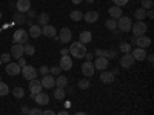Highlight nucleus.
<instances>
[{
  "label": "nucleus",
  "mask_w": 154,
  "mask_h": 115,
  "mask_svg": "<svg viewBox=\"0 0 154 115\" xmlns=\"http://www.w3.org/2000/svg\"><path fill=\"white\" fill-rule=\"evenodd\" d=\"M26 14H28V17H29V19H32V17L35 16V9H28Z\"/></svg>",
  "instance_id": "a18cd8bd"
},
{
  "label": "nucleus",
  "mask_w": 154,
  "mask_h": 115,
  "mask_svg": "<svg viewBox=\"0 0 154 115\" xmlns=\"http://www.w3.org/2000/svg\"><path fill=\"white\" fill-rule=\"evenodd\" d=\"M60 71H62V69H60L59 66H53V68H49V72L53 74V75H60Z\"/></svg>",
  "instance_id": "a19ab883"
},
{
  "label": "nucleus",
  "mask_w": 154,
  "mask_h": 115,
  "mask_svg": "<svg viewBox=\"0 0 154 115\" xmlns=\"http://www.w3.org/2000/svg\"><path fill=\"white\" fill-rule=\"evenodd\" d=\"M85 58H86V61H91V60H93V54H91V52H86V54H85Z\"/></svg>",
  "instance_id": "09e8293b"
},
{
  "label": "nucleus",
  "mask_w": 154,
  "mask_h": 115,
  "mask_svg": "<svg viewBox=\"0 0 154 115\" xmlns=\"http://www.w3.org/2000/svg\"><path fill=\"white\" fill-rule=\"evenodd\" d=\"M59 68H60L62 71H71V68H72V60H71V57H69V55H62L60 63H59Z\"/></svg>",
  "instance_id": "1a4fd4ad"
},
{
  "label": "nucleus",
  "mask_w": 154,
  "mask_h": 115,
  "mask_svg": "<svg viewBox=\"0 0 154 115\" xmlns=\"http://www.w3.org/2000/svg\"><path fill=\"white\" fill-rule=\"evenodd\" d=\"M42 115H56V112L54 111H45Z\"/></svg>",
  "instance_id": "8fccbe9b"
},
{
  "label": "nucleus",
  "mask_w": 154,
  "mask_h": 115,
  "mask_svg": "<svg viewBox=\"0 0 154 115\" xmlns=\"http://www.w3.org/2000/svg\"><path fill=\"white\" fill-rule=\"evenodd\" d=\"M77 86H79L80 89H88V87H89V81H88V80H80Z\"/></svg>",
  "instance_id": "ea45409f"
},
{
  "label": "nucleus",
  "mask_w": 154,
  "mask_h": 115,
  "mask_svg": "<svg viewBox=\"0 0 154 115\" xmlns=\"http://www.w3.org/2000/svg\"><path fill=\"white\" fill-rule=\"evenodd\" d=\"M0 65H2V60H0Z\"/></svg>",
  "instance_id": "680f3d73"
},
{
  "label": "nucleus",
  "mask_w": 154,
  "mask_h": 115,
  "mask_svg": "<svg viewBox=\"0 0 154 115\" xmlns=\"http://www.w3.org/2000/svg\"><path fill=\"white\" fill-rule=\"evenodd\" d=\"M0 81H2V77H0Z\"/></svg>",
  "instance_id": "052dcab7"
},
{
  "label": "nucleus",
  "mask_w": 154,
  "mask_h": 115,
  "mask_svg": "<svg viewBox=\"0 0 154 115\" xmlns=\"http://www.w3.org/2000/svg\"><path fill=\"white\" fill-rule=\"evenodd\" d=\"M111 74H112V75L116 77V75H117V74H119V69H117V68H116V69H112V72H111Z\"/></svg>",
  "instance_id": "5fc2aeb1"
},
{
  "label": "nucleus",
  "mask_w": 154,
  "mask_h": 115,
  "mask_svg": "<svg viewBox=\"0 0 154 115\" xmlns=\"http://www.w3.org/2000/svg\"><path fill=\"white\" fill-rule=\"evenodd\" d=\"M28 112H29V108L28 106H23L22 108V114H28Z\"/></svg>",
  "instance_id": "3c124183"
},
{
  "label": "nucleus",
  "mask_w": 154,
  "mask_h": 115,
  "mask_svg": "<svg viewBox=\"0 0 154 115\" xmlns=\"http://www.w3.org/2000/svg\"><path fill=\"white\" fill-rule=\"evenodd\" d=\"M105 26H106L108 29H111V31L117 29V20H116V19H109V20H106Z\"/></svg>",
  "instance_id": "72a5a7b5"
},
{
  "label": "nucleus",
  "mask_w": 154,
  "mask_h": 115,
  "mask_svg": "<svg viewBox=\"0 0 154 115\" xmlns=\"http://www.w3.org/2000/svg\"><path fill=\"white\" fill-rule=\"evenodd\" d=\"M56 34H57L56 28H54V26H51V25H45V26H42V35L49 37V38H54Z\"/></svg>",
  "instance_id": "412c9836"
},
{
  "label": "nucleus",
  "mask_w": 154,
  "mask_h": 115,
  "mask_svg": "<svg viewBox=\"0 0 154 115\" xmlns=\"http://www.w3.org/2000/svg\"><path fill=\"white\" fill-rule=\"evenodd\" d=\"M71 38H72V32L69 28H62L60 32H59V40L62 43H69L71 42Z\"/></svg>",
  "instance_id": "0eeeda50"
},
{
  "label": "nucleus",
  "mask_w": 154,
  "mask_h": 115,
  "mask_svg": "<svg viewBox=\"0 0 154 115\" xmlns=\"http://www.w3.org/2000/svg\"><path fill=\"white\" fill-rule=\"evenodd\" d=\"M108 63H109L108 58H105V57H97L93 65H94V69H97V71H106V69H108Z\"/></svg>",
  "instance_id": "9d476101"
},
{
  "label": "nucleus",
  "mask_w": 154,
  "mask_h": 115,
  "mask_svg": "<svg viewBox=\"0 0 154 115\" xmlns=\"http://www.w3.org/2000/svg\"><path fill=\"white\" fill-rule=\"evenodd\" d=\"M75 115H86V114H85V112H77Z\"/></svg>",
  "instance_id": "4d7b16f0"
},
{
  "label": "nucleus",
  "mask_w": 154,
  "mask_h": 115,
  "mask_svg": "<svg viewBox=\"0 0 154 115\" xmlns=\"http://www.w3.org/2000/svg\"><path fill=\"white\" fill-rule=\"evenodd\" d=\"M91 40H93V34L89 32V31H82L80 32V35H79V42L80 43L86 45V43H89Z\"/></svg>",
  "instance_id": "b1692460"
},
{
  "label": "nucleus",
  "mask_w": 154,
  "mask_h": 115,
  "mask_svg": "<svg viewBox=\"0 0 154 115\" xmlns=\"http://www.w3.org/2000/svg\"><path fill=\"white\" fill-rule=\"evenodd\" d=\"M145 17H146V9H143V8H137V9L134 11V19H136L137 22H143Z\"/></svg>",
  "instance_id": "a878e982"
},
{
  "label": "nucleus",
  "mask_w": 154,
  "mask_h": 115,
  "mask_svg": "<svg viewBox=\"0 0 154 115\" xmlns=\"http://www.w3.org/2000/svg\"><path fill=\"white\" fill-rule=\"evenodd\" d=\"M68 52H69L68 48H62V49H60V54H62V55H68Z\"/></svg>",
  "instance_id": "49530a36"
},
{
  "label": "nucleus",
  "mask_w": 154,
  "mask_h": 115,
  "mask_svg": "<svg viewBox=\"0 0 154 115\" xmlns=\"http://www.w3.org/2000/svg\"><path fill=\"white\" fill-rule=\"evenodd\" d=\"M109 16H111V19H120L122 17V9H120V6H111L109 8Z\"/></svg>",
  "instance_id": "393cba45"
},
{
  "label": "nucleus",
  "mask_w": 154,
  "mask_h": 115,
  "mask_svg": "<svg viewBox=\"0 0 154 115\" xmlns=\"http://www.w3.org/2000/svg\"><path fill=\"white\" fill-rule=\"evenodd\" d=\"M114 80H116V77H114L109 71H102V74H100V81H102V83L111 84V83H114Z\"/></svg>",
  "instance_id": "a211bd4d"
},
{
  "label": "nucleus",
  "mask_w": 154,
  "mask_h": 115,
  "mask_svg": "<svg viewBox=\"0 0 154 115\" xmlns=\"http://www.w3.org/2000/svg\"><path fill=\"white\" fill-rule=\"evenodd\" d=\"M32 100H35V103H37L38 106H46V105L49 103V95H46V94L40 92V94H37Z\"/></svg>",
  "instance_id": "aec40b11"
},
{
  "label": "nucleus",
  "mask_w": 154,
  "mask_h": 115,
  "mask_svg": "<svg viewBox=\"0 0 154 115\" xmlns=\"http://www.w3.org/2000/svg\"><path fill=\"white\" fill-rule=\"evenodd\" d=\"M8 94H9V87H8V84L0 81V97H5V95H8Z\"/></svg>",
  "instance_id": "f704fd0d"
},
{
  "label": "nucleus",
  "mask_w": 154,
  "mask_h": 115,
  "mask_svg": "<svg viewBox=\"0 0 154 115\" xmlns=\"http://www.w3.org/2000/svg\"><path fill=\"white\" fill-rule=\"evenodd\" d=\"M96 55H97V57H105V58H116V57H117V52H116V51L96 49Z\"/></svg>",
  "instance_id": "4be33fe9"
},
{
  "label": "nucleus",
  "mask_w": 154,
  "mask_h": 115,
  "mask_svg": "<svg viewBox=\"0 0 154 115\" xmlns=\"http://www.w3.org/2000/svg\"><path fill=\"white\" fill-rule=\"evenodd\" d=\"M112 2H114L116 6H125L128 2H130V0H112Z\"/></svg>",
  "instance_id": "79ce46f5"
},
{
  "label": "nucleus",
  "mask_w": 154,
  "mask_h": 115,
  "mask_svg": "<svg viewBox=\"0 0 154 115\" xmlns=\"http://www.w3.org/2000/svg\"><path fill=\"white\" fill-rule=\"evenodd\" d=\"M20 71H22V68L17 65V63H8L6 65V74L8 75H11V77H14V75H19L20 74Z\"/></svg>",
  "instance_id": "f3484780"
},
{
  "label": "nucleus",
  "mask_w": 154,
  "mask_h": 115,
  "mask_svg": "<svg viewBox=\"0 0 154 115\" xmlns=\"http://www.w3.org/2000/svg\"><path fill=\"white\" fill-rule=\"evenodd\" d=\"M120 52H123V54L131 52V45H130V43H126V42L120 43Z\"/></svg>",
  "instance_id": "c9c22d12"
},
{
  "label": "nucleus",
  "mask_w": 154,
  "mask_h": 115,
  "mask_svg": "<svg viewBox=\"0 0 154 115\" xmlns=\"http://www.w3.org/2000/svg\"><path fill=\"white\" fill-rule=\"evenodd\" d=\"M131 55L134 57L136 61H145V58H146V51L142 49V48H134L133 52H131Z\"/></svg>",
  "instance_id": "ddd939ff"
},
{
  "label": "nucleus",
  "mask_w": 154,
  "mask_h": 115,
  "mask_svg": "<svg viewBox=\"0 0 154 115\" xmlns=\"http://www.w3.org/2000/svg\"><path fill=\"white\" fill-rule=\"evenodd\" d=\"M131 26H133V22L130 17H125L122 16L120 19H117V29L122 31V32H130L131 31Z\"/></svg>",
  "instance_id": "f03ea898"
},
{
  "label": "nucleus",
  "mask_w": 154,
  "mask_h": 115,
  "mask_svg": "<svg viewBox=\"0 0 154 115\" xmlns=\"http://www.w3.org/2000/svg\"><path fill=\"white\" fill-rule=\"evenodd\" d=\"M86 2H88V3H93V2H94V0H86Z\"/></svg>",
  "instance_id": "13d9d810"
},
{
  "label": "nucleus",
  "mask_w": 154,
  "mask_h": 115,
  "mask_svg": "<svg viewBox=\"0 0 154 115\" xmlns=\"http://www.w3.org/2000/svg\"><path fill=\"white\" fill-rule=\"evenodd\" d=\"M48 22H49L48 12H40V14H38V25H40V26H45V25H48Z\"/></svg>",
  "instance_id": "c85d7f7f"
},
{
  "label": "nucleus",
  "mask_w": 154,
  "mask_h": 115,
  "mask_svg": "<svg viewBox=\"0 0 154 115\" xmlns=\"http://www.w3.org/2000/svg\"><path fill=\"white\" fill-rule=\"evenodd\" d=\"M0 19H2V12H0Z\"/></svg>",
  "instance_id": "bf43d9fd"
},
{
  "label": "nucleus",
  "mask_w": 154,
  "mask_h": 115,
  "mask_svg": "<svg viewBox=\"0 0 154 115\" xmlns=\"http://www.w3.org/2000/svg\"><path fill=\"white\" fill-rule=\"evenodd\" d=\"M83 20L86 23H96L99 20V12L97 11H88L83 14Z\"/></svg>",
  "instance_id": "6ab92c4d"
},
{
  "label": "nucleus",
  "mask_w": 154,
  "mask_h": 115,
  "mask_svg": "<svg viewBox=\"0 0 154 115\" xmlns=\"http://www.w3.org/2000/svg\"><path fill=\"white\" fill-rule=\"evenodd\" d=\"M42 83L38 81L37 78H34V80H31V83H29V92H31V98H34L37 94H40L42 92Z\"/></svg>",
  "instance_id": "423d86ee"
},
{
  "label": "nucleus",
  "mask_w": 154,
  "mask_h": 115,
  "mask_svg": "<svg viewBox=\"0 0 154 115\" xmlns=\"http://www.w3.org/2000/svg\"><path fill=\"white\" fill-rule=\"evenodd\" d=\"M65 97H66V94H65V89H60V87H57L56 91H54V98H56L57 101L65 100Z\"/></svg>",
  "instance_id": "c756f323"
},
{
  "label": "nucleus",
  "mask_w": 154,
  "mask_h": 115,
  "mask_svg": "<svg viewBox=\"0 0 154 115\" xmlns=\"http://www.w3.org/2000/svg\"><path fill=\"white\" fill-rule=\"evenodd\" d=\"M23 54H26V55H34V54H35V48H34L32 45L25 43V45H23Z\"/></svg>",
  "instance_id": "7c9ffc66"
},
{
  "label": "nucleus",
  "mask_w": 154,
  "mask_h": 115,
  "mask_svg": "<svg viewBox=\"0 0 154 115\" xmlns=\"http://www.w3.org/2000/svg\"><path fill=\"white\" fill-rule=\"evenodd\" d=\"M146 17L152 20V17H154V12H152V9H148V11H146Z\"/></svg>",
  "instance_id": "de8ad7c7"
},
{
  "label": "nucleus",
  "mask_w": 154,
  "mask_h": 115,
  "mask_svg": "<svg viewBox=\"0 0 154 115\" xmlns=\"http://www.w3.org/2000/svg\"><path fill=\"white\" fill-rule=\"evenodd\" d=\"M43 112L38 109V108H31L29 109V112H28V115H42Z\"/></svg>",
  "instance_id": "58836bf2"
},
{
  "label": "nucleus",
  "mask_w": 154,
  "mask_h": 115,
  "mask_svg": "<svg viewBox=\"0 0 154 115\" xmlns=\"http://www.w3.org/2000/svg\"><path fill=\"white\" fill-rule=\"evenodd\" d=\"M16 9L20 12V14H25V12H28V9H31V2L29 0H17Z\"/></svg>",
  "instance_id": "9b49d317"
},
{
  "label": "nucleus",
  "mask_w": 154,
  "mask_h": 115,
  "mask_svg": "<svg viewBox=\"0 0 154 115\" xmlns=\"http://www.w3.org/2000/svg\"><path fill=\"white\" fill-rule=\"evenodd\" d=\"M29 38V34L25 31V29H17L14 34H12V42L14 43H20V45H25Z\"/></svg>",
  "instance_id": "7ed1b4c3"
},
{
  "label": "nucleus",
  "mask_w": 154,
  "mask_h": 115,
  "mask_svg": "<svg viewBox=\"0 0 154 115\" xmlns=\"http://www.w3.org/2000/svg\"><path fill=\"white\" fill-rule=\"evenodd\" d=\"M71 2H72L74 5H79V3H82V0H71Z\"/></svg>",
  "instance_id": "6e6d98bb"
},
{
  "label": "nucleus",
  "mask_w": 154,
  "mask_h": 115,
  "mask_svg": "<svg viewBox=\"0 0 154 115\" xmlns=\"http://www.w3.org/2000/svg\"><path fill=\"white\" fill-rule=\"evenodd\" d=\"M28 34H29V37H32V38H38V37L42 35V26H40V25H31Z\"/></svg>",
  "instance_id": "5701e85b"
},
{
  "label": "nucleus",
  "mask_w": 154,
  "mask_h": 115,
  "mask_svg": "<svg viewBox=\"0 0 154 115\" xmlns=\"http://www.w3.org/2000/svg\"><path fill=\"white\" fill-rule=\"evenodd\" d=\"M56 115H69V114H68L66 111H60V112H59V114H56Z\"/></svg>",
  "instance_id": "864d4df0"
},
{
  "label": "nucleus",
  "mask_w": 154,
  "mask_h": 115,
  "mask_svg": "<svg viewBox=\"0 0 154 115\" xmlns=\"http://www.w3.org/2000/svg\"><path fill=\"white\" fill-rule=\"evenodd\" d=\"M146 60H148L149 63H152V61H154V55H152V54H149V55H146Z\"/></svg>",
  "instance_id": "603ef678"
},
{
  "label": "nucleus",
  "mask_w": 154,
  "mask_h": 115,
  "mask_svg": "<svg viewBox=\"0 0 154 115\" xmlns=\"http://www.w3.org/2000/svg\"><path fill=\"white\" fill-rule=\"evenodd\" d=\"M22 75H23V78H26V80H34V78H37V74H38V71L34 68V66H29V65H25L23 68H22Z\"/></svg>",
  "instance_id": "20e7f679"
},
{
  "label": "nucleus",
  "mask_w": 154,
  "mask_h": 115,
  "mask_svg": "<svg viewBox=\"0 0 154 115\" xmlns=\"http://www.w3.org/2000/svg\"><path fill=\"white\" fill-rule=\"evenodd\" d=\"M12 20H14V23H16V25H23L25 22H26V19H25V14H20V12H19V14H16L14 17H12Z\"/></svg>",
  "instance_id": "473e14b6"
},
{
  "label": "nucleus",
  "mask_w": 154,
  "mask_h": 115,
  "mask_svg": "<svg viewBox=\"0 0 154 115\" xmlns=\"http://www.w3.org/2000/svg\"><path fill=\"white\" fill-rule=\"evenodd\" d=\"M134 57L131 55V52H128V54H123L122 57H120V66L122 68H131L133 65H134Z\"/></svg>",
  "instance_id": "6e6552de"
},
{
  "label": "nucleus",
  "mask_w": 154,
  "mask_h": 115,
  "mask_svg": "<svg viewBox=\"0 0 154 115\" xmlns=\"http://www.w3.org/2000/svg\"><path fill=\"white\" fill-rule=\"evenodd\" d=\"M69 19H71L72 22H80V20H83V12L79 11V9H74V11H71Z\"/></svg>",
  "instance_id": "cd10ccee"
},
{
  "label": "nucleus",
  "mask_w": 154,
  "mask_h": 115,
  "mask_svg": "<svg viewBox=\"0 0 154 115\" xmlns=\"http://www.w3.org/2000/svg\"><path fill=\"white\" fill-rule=\"evenodd\" d=\"M40 83H42V87H46V89H51V87H54L56 86V78L53 75H43V78L40 80Z\"/></svg>",
  "instance_id": "4468645a"
},
{
  "label": "nucleus",
  "mask_w": 154,
  "mask_h": 115,
  "mask_svg": "<svg viewBox=\"0 0 154 115\" xmlns=\"http://www.w3.org/2000/svg\"><path fill=\"white\" fill-rule=\"evenodd\" d=\"M11 57H14V58H20L23 57V45L20 43H14L11 46Z\"/></svg>",
  "instance_id": "2eb2a0df"
},
{
  "label": "nucleus",
  "mask_w": 154,
  "mask_h": 115,
  "mask_svg": "<svg viewBox=\"0 0 154 115\" xmlns=\"http://www.w3.org/2000/svg\"><path fill=\"white\" fill-rule=\"evenodd\" d=\"M12 95H14L16 98H23V97H25V91H23V87H20V86L14 87V89H12Z\"/></svg>",
  "instance_id": "2f4dec72"
},
{
  "label": "nucleus",
  "mask_w": 154,
  "mask_h": 115,
  "mask_svg": "<svg viewBox=\"0 0 154 115\" xmlns=\"http://www.w3.org/2000/svg\"><path fill=\"white\" fill-rule=\"evenodd\" d=\"M94 65H93V61H85L83 65H82V74L85 77H91L94 75Z\"/></svg>",
  "instance_id": "dca6fc26"
},
{
  "label": "nucleus",
  "mask_w": 154,
  "mask_h": 115,
  "mask_svg": "<svg viewBox=\"0 0 154 115\" xmlns=\"http://www.w3.org/2000/svg\"><path fill=\"white\" fill-rule=\"evenodd\" d=\"M38 71V74H42V75H48L49 74V68L48 66H42L40 69H37Z\"/></svg>",
  "instance_id": "37998d69"
},
{
  "label": "nucleus",
  "mask_w": 154,
  "mask_h": 115,
  "mask_svg": "<svg viewBox=\"0 0 154 115\" xmlns=\"http://www.w3.org/2000/svg\"><path fill=\"white\" fill-rule=\"evenodd\" d=\"M56 86L60 87V89H65L68 86V78L65 75H57V78H56Z\"/></svg>",
  "instance_id": "bb28decb"
},
{
  "label": "nucleus",
  "mask_w": 154,
  "mask_h": 115,
  "mask_svg": "<svg viewBox=\"0 0 154 115\" xmlns=\"http://www.w3.org/2000/svg\"><path fill=\"white\" fill-rule=\"evenodd\" d=\"M0 60H2V63H6L8 65V63L11 61V54H2L0 55Z\"/></svg>",
  "instance_id": "4c0bfd02"
},
{
  "label": "nucleus",
  "mask_w": 154,
  "mask_h": 115,
  "mask_svg": "<svg viewBox=\"0 0 154 115\" xmlns=\"http://www.w3.org/2000/svg\"><path fill=\"white\" fill-rule=\"evenodd\" d=\"M136 45L142 49H146L148 46H151V38L146 35H139V37H136Z\"/></svg>",
  "instance_id": "f8f14e48"
},
{
  "label": "nucleus",
  "mask_w": 154,
  "mask_h": 115,
  "mask_svg": "<svg viewBox=\"0 0 154 115\" xmlns=\"http://www.w3.org/2000/svg\"><path fill=\"white\" fill-rule=\"evenodd\" d=\"M68 49H69V52H71V55H72L74 58H83L85 54H86V46H85L83 43H80V42L71 43V46H69Z\"/></svg>",
  "instance_id": "f257e3e1"
},
{
  "label": "nucleus",
  "mask_w": 154,
  "mask_h": 115,
  "mask_svg": "<svg viewBox=\"0 0 154 115\" xmlns=\"http://www.w3.org/2000/svg\"><path fill=\"white\" fill-rule=\"evenodd\" d=\"M131 29H133V34H134L136 37H139V35H145L148 26H146L145 22H136L133 26H131Z\"/></svg>",
  "instance_id": "39448f33"
},
{
  "label": "nucleus",
  "mask_w": 154,
  "mask_h": 115,
  "mask_svg": "<svg viewBox=\"0 0 154 115\" xmlns=\"http://www.w3.org/2000/svg\"><path fill=\"white\" fill-rule=\"evenodd\" d=\"M140 2H142V8L143 9H152V5H154V2L152 0H140Z\"/></svg>",
  "instance_id": "e433bc0d"
},
{
  "label": "nucleus",
  "mask_w": 154,
  "mask_h": 115,
  "mask_svg": "<svg viewBox=\"0 0 154 115\" xmlns=\"http://www.w3.org/2000/svg\"><path fill=\"white\" fill-rule=\"evenodd\" d=\"M17 60H19V61H17V65H19L20 68H23L25 65H26V60H25L23 57H20V58H17Z\"/></svg>",
  "instance_id": "c03bdc74"
}]
</instances>
